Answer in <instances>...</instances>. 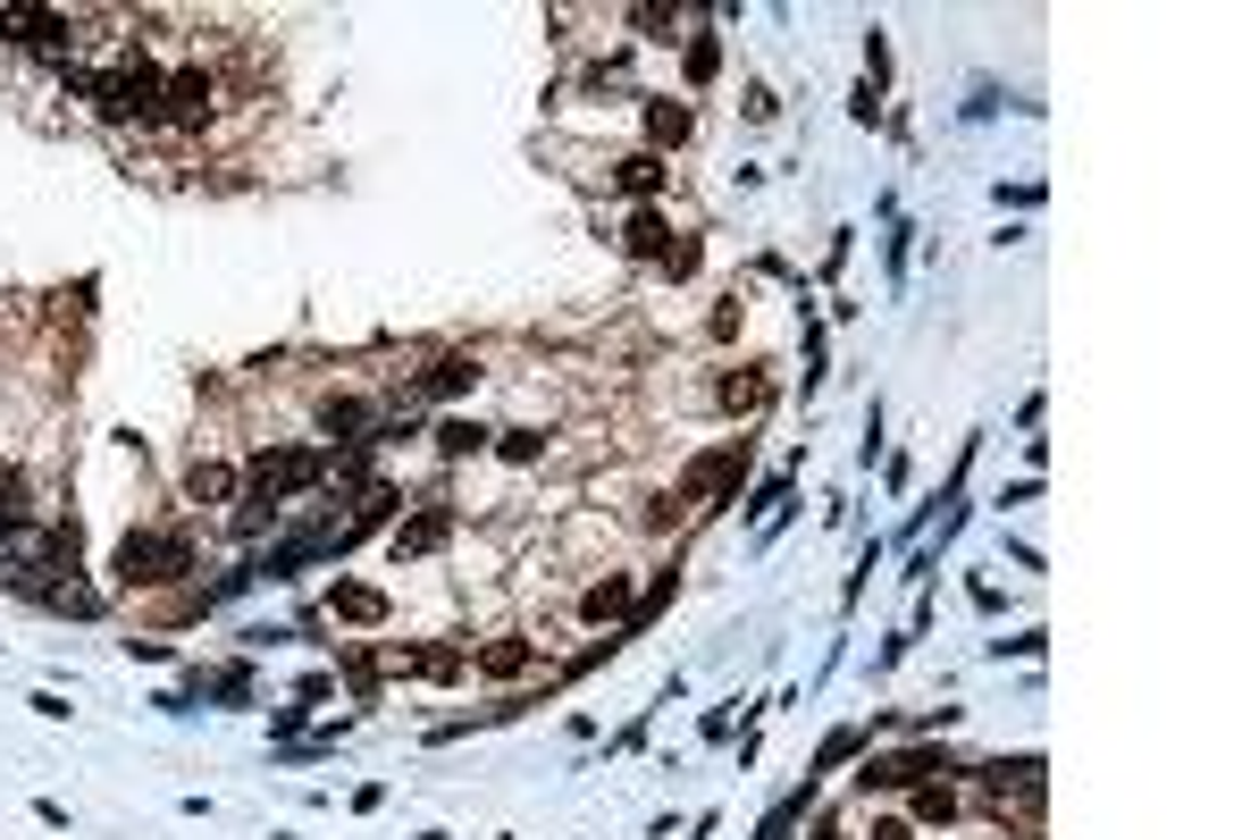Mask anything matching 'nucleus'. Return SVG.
I'll return each mask as SVG.
<instances>
[{"instance_id": "nucleus-1", "label": "nucleus", "mask_w": 1259, "mask_h": 840, "mask_svg": "<svg viewBox=\"0 0 1259 840\" xmlns=\"http://www.w3.org/2000/svg\"><path fill=\"white\" fill-rule=\"evenodd\" d=\"M311 480H319V454L278 446V454H260V462H252V505H269V513H278V496H294V487H311Z\"/></svg>"}, {"instance_id": "nucleus-2", "label": "nucleus", "mask_w": 1259, "mask_h": 840, "mask_svg": "<svg viewBox=\"0 0 1259 840\" xmlns=\"http://www.w3.org/2000/svg\"><path fill=\"white\" fill-rule=\"evenodd\" d=\"M168 572H186V538H168V530H135L118 547V581H168Z\"/></svg>"}, {"instance_id": "nucleus-3", "label": "nucleus", "mask_w": 1259, "mask_h": 840, "mask_svg": "<svg viewBox=\"0 0 1259 840\" xmlns=\"http://www.w3.org/2000/svg\"><path fill=\"white\" fill-rule=\"evenodd\" d=\"M202 110H211V76H202V67H177V76L160 85V118H177V127H202Z\"/></svg>"}, {"instance_id": "nucleus-4", "label": "nucleus", "mask_w": 1259, "mask_h": 840, "mask_svg": "<svg viewBox=\"0 0 1259 840\" xmlns=\"http://www.w3.org/2000/svg\"><path fill=\"white\" fill-rule=\"evenodd\" d=\"M462 387H479V361L471 354H445V361H429V379L411 395H462Z\"/></svg>"}, {"instance_id": "nucleus-5", "label": "nucleus", "mask_w": 1259, "mask_h": 840, "mask_svg": "<svg viewBox=\"0 0 1259 840\" xmlns=\"http://www.w3.org/2000/svg\"><path fill=\"white\" fill-rule=\"evenodd\" d=\"M445 530H454V513H445V505H429L420 521H404V530H395V555H429V547H445Z\"/></svg>"}, {"instance_id": "nucleus-6", "label": "nucleus", "mask_w": 1259, "mask_h": 840, "mask_svg": "<svg viewBox=\"0 0 1259 840\" xmlns=\"http://www.w3.org/2000/svg\"><path fill=\"white\" fill-rule=\"evenodd\" d=\"M186 487H193V505H227V496H236V471H227V462H193Z\"/></svg>"}, {"instance_id": "nucleus-7", "label": "nucleus", "mask_w": 1259, "mask_h": 840, "mask_svg": "<svg viewBox=\"0 0 1259 840\" xmlns=\"http://www.w3.org/2000/svg\"><path fill=\"white\" fill-rule=\"evenodd\" d=\"M336 614L345 622H386V597L378 588H336Z\"/></svg>"}, {"instance_id": "nucleus-8", "label": "nucleus", "mask_w": 1259, "mask_h": 840, "mask_svg": "<svg viewBox=\"0 0 1259 840\" xmlns=\"http://www.w3.org/2000/svg\"><path fill=\"white\" fill-rule=\"evenodd\" d=\"M647 135H656V143H681V135H689V110H681V101H656V110H647Z\"/></svg>"}, {"instance_id": "nucleus-9", "label": "nucleus", "mask_w": 1259, "mask_h": 840, "mask_svg": "<svg viewBox=\"0 0 1259 840\" xmlns=\"http://www.w3.org/2000/svg\"><path fill=\"white\" fill-rule=\"evenodd\" d=\"M622 186H630V194H656V186H663V161H656V152H630V161H622Z\"/></svg>"}, {"instance_id": "nucleus-10", "label": "nucleus", "mask_w": 1259, "mask_h": 840, "mask_svg": "<svg viewBox=\"0 0 1259 840\" xmlns=\"http://www.w3.org/2000/svg\"><path fill=\"white\" fill-rule=\"evenodd\" d=\"M479 664H487V673H496V680H512V673H521V664H530V639H496V647H487V656H479Z\"/></svg>"}, {"instance_id": "nucleus-11", "label": "nucleus", "mask_w": 1259, "mask_h": 840, "mask_svg": "<svg viewBox=\"0 0 1259 840\" xmlns=\"http://www.w3.org/2000/svg\"><path fill=\"white\" fill-rule=\"evenodd\" d=\"M437 446H445V454H479V446H487V429H479V420H445Z\"/></svg>"}, {"instance_id": "nucleus-12", "label": "nucleus", "mask_w": 1259, "mask_h": 840, "mask_svg": "<svg viewBox=\"0 0 1259 840\" xmlns=\"http://www.w3.org/2000/svg\"><path fill=\"white\" fill-rule=\"evenodd\" d=\"M622 606H630V581H597V588H588V622L622 614Z\"/></svg>"}, {"instance_id": "nucleus-13", "label": "nucleus", "mask_w": 1259, "mask_h": 840, "mask_svg": "<svg viewBox=\"0 0 1259 840\" xmlns=\"http://www.w3.org/2000/svg\"><path fill=\"white\" fill-rule=\"evenodd\" d=\"M915 815H924V824H949V815H957V790H949V781H932V790L915 799Z\"/></svg>"}, {"instance_id": "nucleus-14", "label": "nucleus", "mask_w": 1259, "mask_h": 840, "mask_svg": "<svg viewBox=\"0 0 1259 840\" xmlns=\"http://www.w3.org/2000/svg\"><path fill=\"white\" fill-rule=\"evenodd\" d=\"M630 253H663V219H656V211L630 219Z\"/></svg>"}, {"instance_id": "nucleus-15", "label": "nucleus", "mask_w": 1259, "mask_h": 840, "mask_svg": "<svg viewBox=\"0 0 1259 840\" xmlns=\"http://www.w3.org/2000/svg\"><path fill=\"white\" fill-rule=\"evenodd\" d=\"M319 420H328V429H361V420H370V412H361L353 395H328V404H319Z\"/></svg>"}, {"instance_id": "nucleus-16", "label": "nucleus", "mask_w": 1259, "mask_h": 840, "mask_svg": "<svg viewBox=\"0 0 1259 840\" xmlns=\"http://www.w3.org/2000/svg\"><path fill=\"white\" fill-rule=\"evenodd\" d=\"M723 404H730V412H748V404H764V379H723Z\"/></svg>"}, {"instance_id": "nucleus-17", "label": "nucleus", "mask_w": 1259, "mask_h": 840, "mask_svg": "<svg viewBox=\"0 0 1259 840\" xmlns=\"http://www.w3.org/2000/svg\"><path fill=\"white\" fill-rule=\"evenodd\" d=\"M874 840H907V824H874Z\"/></svg>"}]
</instances>
